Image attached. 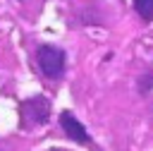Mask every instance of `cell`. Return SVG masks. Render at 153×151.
Listing matches in <instances>:
<instances>
[{"label": "cell", "mask_w": 153, "mask_h": 151, "mask_svg": "<svg viewBox=\"0 0 153 151\" xmlns=\"http://www.w3.org/2000/svg\"><path fill=\"white\" fill-rule=\"evenodd\" d=\"M36 62L41 67V72L50 79H57L62 77L65 72V62H67V55L62 48H55V46H41L38 53H36Z\"/></svg>", "instance_id": "cell-1"}, {"label": "cell", "mask_w": 153, "mask_h": 151, "mask_svg": "<svg viewBox=\"0 0 153 151\" xmlns=\"http://www.w3.org/2000/svg\"><path fill=\"white\" fill-rule=\"evenodd\" d=\"M60 125H62V132H65L69 139H74L76 144H91V137H88L86 127H84L69 110L60 113Z\"/></svg>", "instance_id": "cell-2"}, {"label": "cell", "mask_w": 153, "mask_h": 151, "mask_svg": "<svg viewBox=\"0 0 153 151\" xmlns=\"http://www.w3.org/2000/svg\"><path fill=\"white\" fill-rule=\"evenodd\" d=\"M26 113H31V117H29V125H43L45 120H48V113H50V108H48V101L45 98H31L29 103H24V115Z\"/></svg>", "instance_id": "cell-3"}, {"label": "cell", "mask_w": 153, "mask_h": 151, "mask_svg": "<svg viewBox=\"0 0 153 151\" xmlns=\"http://www.w3.org/2000/svg\"><path fill=\"white\" fill-rule=\"evenodd\" d=\"M134 10L143 22H153V0H134Z\"/></svg>", "instance_id": "cell-4"}]
</instances>
